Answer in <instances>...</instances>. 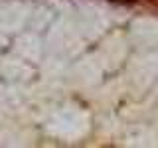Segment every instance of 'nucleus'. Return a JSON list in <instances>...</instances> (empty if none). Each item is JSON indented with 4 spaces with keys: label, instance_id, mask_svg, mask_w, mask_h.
Masks as SVG:
<instances>
[{
    "label": "nucleus",
    "instance_id": "obj_1",
    "mask_svg": "<svg viewBox=\"0 0 158 148\" xmlns=\"http://www.w3.org/2000/svg\"><path fill=\"white\" fill-rule=\"evenodd\" d=\"M146 2H150V4H154V6H158V0H146Z\"/></svg>",
    "mask_w": 158,
    "mask_h": 148
}]
</instances>
